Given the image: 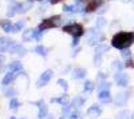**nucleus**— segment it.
I'll return each instance as SVG.
<instances>
[{
    "label": "nucleus",
    "mask_w": 134,
    "mask_h": 119,
    "mask_svg": "<svg viewBox=\"0 0 134 119\" xmlns=\"http://www.w3.org/2000/svg\"><path fill=\"white\" fill-rule=\"evenodd\" d=\"M134 43V32H118L111 40V46L118 50L129 48Z\"/></svg>",
    "instance_id": "f257e3e1"
},
{
    "label": "nucleus",
    "mask_w": 134,
    "mask_h": 119,
    "mask_svg": "<svg viewBox=\"0 0 134 119\" xmlns=\"http://www.w3.org/2000/svg\"><path fill=\"white\" fill-rule=\"evenodd\" d=\"M60 23H62V17L57 15V16H52V17L43 20V23L40 24L39 29H48V28H52V27H58Z\"/></svg>",
    "instance_id": "f03ea898"
},
{
    "label": "nucleus",
    "mask_w": 134,
    "mask_h": 119,
    "mask_svg": "<svg viewBox=\"0 0 134 119\" xmlns=\"http://www.w3.org/2000/svg\"><path fill=\"white\" fill-rule=\"evenodd\" d=\"M52 75H54L52 70H46V71H44L40 76H39V79H38V82H36V87H38V88L44 87V86H46V84L51 80Z\"/></svg>",
    "instance_id": "7ed1b4c3"
},
{
    "label": "nucleus",
    "mask_w": 134,
    "mask_h": 119,
    "mask_svg": "<svg viewBox=\"0 0 134 119\" xmlns=\"http://www.w3.org/2000/svg\"><path fill=\"white\" fill-rule=\"evenodd\" d=\"M63 31H64V32H67V34H71L72 36H78V38L83 35V28H82V26H79V24H70V26H64Z\"/></svg>",
    "instance_id": "20e7f679"
},
{
    "label": "nucleus",
    "mask_w": 134,
    "mask_h": 119,
    "mask_svg": "<svg viewBox=\"0 0 134 119\" xmlns=\"http://www.w3.org/2000/svg\"><path fill=\"white\" fill-rule=\"evenodd\" d=\"M16 46V43L12 40V39H9V38H0V51L4 52V51H11L14 47Z\"/></svg>",
    "instance_id": "39448f33"
},
{
    "label": "nucleus",
    "mask_w": 134,
    "mask_h": 119,
    "mask_svg": "<svg viewBox=\"0 0 134 119\" xmlns=\"http://www.w3.org/2000/svg\"><path fill=\"white\" fill-rule=\"evenodd\" d=\"M114 80H115V83H117L118 86H121V87H126V86L129 84V75L125 74V72H122V71L115 72Z\"/></svg>",
    "instance_id": "423d86ee"
},
{
    "label": "nucleus",
    "mask_w": 134,
    "mask_h": 119,
    "mask_svg": "<svg viewBox=\"0 0 134 119\" xmlns=\"http://www.w3.org/2000/svg\"><path fill=\"white\" fill-rule=\"evenodd\" d=\"M86 100H87V95H85V94H82V95H79V96H75V98L72 99V102H71L72 110H79L81 107L85 104Z\"/></svg>",
    "instance_id": "0eeeda50"
},
{
    "label": "nucleus",
    "mask_w": 134,
    "mask_h": 119,
    "mask_svg": "<svg viewBox=\"0 0 134 119\" xmlns=\"http://www.w3.org/2000/svg\"><path fill=\"white\" fill-rule=\"evenodd\" d=\"M34 104L38 106V109H39V111H38V119H46V116L48 115V110H47V106L44 104V102L43 100H38V102H35Z\"/></svg>",
    "instance_id": "6e6552de"
},
{
    "label": "nucleus",
    "mask_w": 134,
    "mask_h": 119,
    "mask_svg": "<svg viewBox=\"0 0 134 119\" xmlns=\"http://www.w3.org/2000/svg\"><path fill=\"white\" fill-rule=\"evenodd\" d=\"M127 99H129V94L125 92V91H122V92H118V94L115 95L114 103H115L117 106H126Z\"/></svg>",
    "instance_id": "1a4fd4ad"
},
{
    "label": "nucleus",
    "mask_w": 134,
    "mask_h": 119,
    "mask_svg": "<svg viewBox=\"0 0 134 119\" xmlns=\"http://www.w3.org/2000/svg\"><path fill=\"white\" fill-rule=\"evenodd\" d=\"M9 53L12 56H15V58H23V56H26V53H27V50L23 47V46H20V44H16L12 50L9 51Z\"/></svg>",
    "instance_id": "9d476101"
},
{
    "label": "nucleus",
    "mask_w": 134,
    "mask_h": 119,
    "mask_svg": "<svg viewBox=\"0 0 134 119\" xmlns=\"http://www.w3.org/2000/svg\"><path fill=\"white\" fill-rule=\"evenodd\" d=\"M100 114H102V109H100L98 104H93L91 107H88V110H87V116L91 118V119L100 116Z\"/></svg>",
    "instance_id": "9b49d317"
},
{
    "label": "nucleus",
    "mask_w": 134,
    "mask_h": 119,
    "mask_svg": "<svg viewBox=\"0 0 134 119\" xmlns=\"http://www.w3.org/2000/svg\"><path fill=\"white\" fill-rule=\"evenodd\" d=\"M103 39H105V36H103V34H100V32L98 31L95 35H93L91 38H88V46H98L100 41H103Z\"/></svg>",
    "instance_id": "f8f14e48"
},
{
    "label": "nucleus",
    "mask_w": 134,
    "mask_h": 119,
    "mask_svg": "<svg viewBox=\"0 0 134 119\" xmlns=\"http://www.w3.org/2000/svg\"><path fill=\"white\" fill-rule=\"evenodd\" d=\"M98 99H99L100 103H105V104L110 103L111 102V94H110V91H99Z\"/></svg>",
    "instance_id": "ddd939ff"
},
{
    "label": "nucleus",
    "mask_w": 134,
    "mask_h": 119,
    "mask_svg": "<svg viewBox=\"0 0 134 119\" xmlns=\"http://www.w3.org/2000/svg\"><path fill=\"white\" fill-rule=\"evenodd\" d=\"M32 5H34V3L31 2V0H28V2H24V3H21V4L16 5V7H18V12H19V14H26L27 11H30V9L32 8Z\"/></svg>",
    "instance_id": "4468645a"
},
{
    "label": "nucleus",
    "mask_w": 134,
    "mask_h": 119,
    "mask_svg": "<svg viewBox=\"0 0 134 119\" xmlns=\"http://www.w3.org/2000/svg\"><path fill=\"white\" fill-rule=\"evenodd\" d=\"M15 78H16V72L8 71V72L4 75V78H3V80H2V84H3V86H9L11 83L15 80Z\"/></svg>",
    "instance_id": "2eb2a0df"
},
{
    "label": "nucleus",
    "mask_w": 134,
    "mask_h": 119,
    "mask_svg": "<svg viewBox=\"0 0 134 119\" xmlns=\"http://www.w3.org/2000/svg\"><path fill=\"white\" fill-rule=\"evenodd\" d=\"M86 75H87V71L85 68H75L71 72L72 79H83V78H86Z\"/></svg>",
    "instance_id": "dca6fc26"
},
{
    "label": "nucleus",
    "mask_w": 134,
    "mask_h": 119,
    "mask_svg": "<svg viewBox=\"0 0 134 119\" xmlns=\"http://www.w3.org/2000/svg\"><path fill=\"white\" fill-rule=\"evenodd\" d=\"M7 70L11 71V72H20V71H23V64L20 62H12V63L8 64Z\"/></svg>",
    "instance_id": "f3484780"
},
{
    "label": "nucleus",
    "mask_w": 134,
    "mask_h": 119,
    "mask_svg": "<svg viewBox=\"0 0 134 119\" xmlns=\"http://www.w3.org/2000/svg\"><path fill=\"white\" fill-rule=\"evenodd\" d=\"M38 31H39V29H32V28H30V29L24 31V34H23V36H21V38H23L24 41H28V40H31L32 38H35V36H36Z\"/></svg>",
    "instance_id": "a211bd4d"
},
{
    "label": "nucleus",
    "mask_w": 134,
    "mask_h": 119,
    "mask_svg": "<svg viewBox=\"0 0 134 119\" xmlns=\"http://www.w3.org/2000/svg\"><path fill=\"white\" fill-rule=\"evenodd\" d=\"M125 68V64L122 63L121 60H118V59H115L113 63H111V70H113L114 72H119V71H122Z\"/></svg>",
    "instance_id": "6ab92c4d"
},
{
    "label": "nucleus",
    "mask_w": 134,
    "mask_h": 119,
    "mask_svg": "<svg viewBox=\"0 0 134 119\" xmlns=\"http://www.w3.org/2000/svg\"><path fill=\"white\" fill-rule=\"evenodd\" d=\"M109 50H110V47L109 46H106V44H98V46H95V55H105L106 52H109Z\"/></svg>",
    "instance_id": "aec40b11"
},
{
    "label": "nucleus",
    "mask_w": 134,
    "mask_h": 119,
    "mask_svg": "<svg viewBox=\"0 0 134 119\" xmlns=\"http://www.w3.org/2000/svg\"><path fill=\"white\" fill-rule=\"evenodd\" d=\"M94 87H95V84L91 82V80H86L85 82V86H83V94L85 95H88V94H91L93 92V90H94Z\"/></svg>",
    "instance_id": "412c9836"
},
{
    "label": "nucleus",
    "mask_w": 134,
    "mask_h": 119,
    "mask_svg": "<svg viewBox=\"0 0 134 119\" xmlns=\"http://www.w3.org/2000/svg\"><path fill=\"white\" fill-rule=\"evenodd\" d=\"M51 103H59L62 106L69 104V96H67V95H62V96H59V98H52Z\"/></svg>",
    "instance_id": "4be33fe9"
},
{
    "label": "nucleus",
    "mask_w": 134,
    "mask_h": 119,
    "mask_svg": "<svg viewBox=\"0 0 134 119\" xmlns=\"http://www.w3.org/2000/svg\"><path fill=\"white\" fill-rule=\"evenodd\" d=\"M110 88H111V83L107 80H102L98 84V92L99 91H110Z\"/></svg>",
    "instance_id": "5701e85b"
},
{
    "label": "nucleus",
    "mask_w": 134,
    "mask_h": 119,
    "mask_svg": "<svg viewBox=\"0 0 134 119\" xmlns=\"http://www.w3.org/2000/svg\"><path fill=\"white\" fill-rule=\"evenodd\" d=\"M35 52L38 53L39 56H47V53H48V50L44 47V46H42V44H39V46H36L35 47Z\"/></svg>",
    "instance_id": "b1692460"
},
{
    "label": "nucleus",
    "mask_w": 134,
    "mask_h": 119,
    "mask_svg": "<svg viewBox=\"0 0 134 119\" xmlns=\"http://www.w3.org/2000/svg\"><path fill=\"white\" fill-rule=\"evenodd\" d=\"M16 95H18V91L14 87H7L4 90V96L5 98H15Z\"/></svg>",
    "instance_id": "393cba45"
},
{
    "label": "nucleus",
    "mask_w": 134,
    "mask_h": 119,
    "mask_svg": "<svg viewBox=\"0 0 134 119\" xmlns=\"http://www.w3.org/2000/svg\"><path fill=\"white\" fill-rule=\"evenodd\" d=\"M130 116H131V114L127 110H122L115 115V119H130Z\"/></svg>",
    "instance_id": "a878e982"
},
{
    "label": "nucleus",
    "mask_w": 134,
    "mask_h": 119,
    "mask_svg": "<svg viewBox=\"0 0 134 119\" xmlns=\"http://www.w3.org/2000/svg\"><path fill=\"white\" fill-rule=\"evenodd\" d=\"M71 111H72L71 104H64V106L62 107V116H69V115L71 114Z\"/></svg>",
    "instance_id": "bb28decb"
},
{
    "label": "nucleus",
    "mask_w": 134,
    "mask_h": 119,
    "mask_svg": "<svg viewBox=\"0 0 134 119\" xmlns=\"http://www.w3.org/2000/svg\"><path fill=\"white\" fill-rule=\"evenodd\" d=\"M106 24H107V21H106L105 17H98V19L95 20V27H97V28H103Z\"/></svg>",
    "instance_id": "cd10ccee"
},
{
    "label": "nucleus",
    "mask_w": 134,
    "mask_h": 119,
    "mask_svg": "<svg viewBox=\"0 0 134 119\" xmlns=\"http://www.w3.org/2000/svg\"><path fill=\"white\" fill-rule=\"evenodd\" d=\"M121 55H122V58H124V59L130 60L131 59V51L129 48H124V50H121Z\"/></svg>",
    "instance_id": "c85d7f7f"
},
{
    "label": "nucleus",
    "mask_w": 134,
    "mask_h": 119,
    "mask_svg": "<svg viewBox=\"0 0 134 119\" xmlns=\"http://www.w3.org/2000/svg\"><path fill=\"white\" fill-rule=\"evenodd\" d=\"M24 26H26V21H24V20H19L18 23L14 26V32H19L20 29L24 28Z\"/></svg>",
    "instance_id": "c756f323"
},
{
    "label": "nucleus",
    "mask_w": 134,
    "mask_h": 119,
    "mask_svg": "<svg viewBox=\"0 0 134 119\" xmlns=\"http://www.w3.org/2000/svg\"><path fill=\"white\" fill-rule=\"evenodd\" d=\"M2 27H3V29L5 32H14V26L11 24V21H4V23L2 24Z\"/></svg>",
    "instance_id": "7c9ffc66"
},
{
    "label": "nucleus",
    "mask_w": 134,
    "mask_h": 119,
    "mask_svg": "<svg viewBox=\"0 0 134 119\" xmlns=\"http://www.w3.org/2000/svg\"><path fill=\"white\" fill-rule=\"evenodd\" d=\"M63 11H64V12H69V14H76V9H75V4H71V5L66 4V5L63 7Z\"/></svg>",
    "instance_id": "2f4dec72"
},
{
    "label": "nucleus",
    "mask_w": 134,
    "mask_h": 119,
    "mask_svg": "<svg viewBox=\"0 0 134 119\" xmlns=\"http://www.w3.org/2000/svg\"><path fill=\"white\" fill-rule=\"evenodd\" d=\"M19 106H20V102H19L18 99H15V98L11 99V102H9V109H11V110H18Z\"/></svg>",
    "instance_id": "473e14b6"
},
{
    "label": "nucleus",
    "mask_w": 134,
    "mask_h": 119,
    "mask_svg": "<svg viewBox=\"0 0 134 119\" xmlns=\"http://www.w3.org/2000/svg\"><path fill=\"white\" fill-rule=\"evenodd\" d=\"M16 12H18V7L16 5H11L8 8V11H7V16L8 17H12V16H15Z\"/></svg>",
    "instance_id": "72a5a7b5"
},
{
    "label": "nucleus",
    "mask_w": 134,
    "mask_h": 119,
    "mask_svg": "<svg viewBox=\"0 0 134 119\" xmlns=\"http://www.w3.org/2000/svg\"><path fill=\"white\" fill-rule=\"evenodd\" d=\"M98 2L97 0H93L91 3H88V4H86V9L87 11H94V9H97V7H98Z\"/></svg>",
    "instance_id": "f704fd0d"
},
{
    "label": "nucleus",
    "mask_w": 134,
    "mask_h": 119,
    "mask_svg": "<svg viewBox=\"0 0 134 119\" xmlns=\"http://www.w3.org/2000/svg\"><path fill=\"white\" fill-rule=\"evenodd\" d=\"M69 119H82V114L79 112V110H72Z\"/></svg>",
    "instance_id": "c9c22d12"
},
{
    "label": "nucleus",
    "mask_w": 134,
    "mask_h": 119,
    "mask_svg": "<svg viewBox=\"0 0 134 119\" xmlns=\"http://www.w3.org/2000/svg\"><path fill=\"white\" fill-rule=\"evenodd\" d=\"M58 86H59L60 88H63L64 91L69 90V83H67L64 79H59V80H58Z\"/></svg>",
    "instance_id": "e433bc0d"
},
{
    "label": "nucleus",
    "mask_w": 134,
    "mask_h": 119,
    "mask_svg": "<svg viewBox=\"0 0 134 119\" xmlns=\"http://www.w3.org/2000/svg\"><path fill=\"white\" fill-rule=\"evenodd\" d=\"M94 66L95 67H100V66H102V55H95L94 56Z\"/></svg>",
    "instance_id": "4c0bfd02"
},
{
    "label": "nucleus",
    "mask_w": 134,
    "mask_h": 119,
    "mask_svg": "<svg viewBox=\"0 0 134 119\" xmlns=\"http://www.w3.org/2000/svg\"><path fill=\"white\" fill-rule=\"evenodd\" d=\"M109 11V5H102L99 9H97V14H99V15H102V14H105V12H107Z\"/></svg>",
    "instance_id": "58836bf2"
},
{
    "label": "nucleus",
    "mask_w": 134,
    "mask_h": 119,
    "mask_svg": "<svg viewBox=\"0 0 134 119\" xmlns=\"http://www.w3.org/2000/svg\"><path fill=\"white\" fill-rule=\"evenodd\" d=\"M78 43H79V39H78V36H74V39L71 41V46L75 47V46H78Z\"/></svg>",
    "instance_id": "ea45409f"
},
{
    "label": "nucleus",
    "mask_w": 134,
    "mask_h": 119,
    "mask_svg": "<svg viewBox=\"0 0 134 119\" xmlns=\"http://www.w3.org/2000/svg\"><path fill=\"white\" fill-rule=\"evenodd\" d=\"M79 51H81V48H79V47H78V48H75V50H74V52L71 53V56H72V58H75V56L78 55V53H79Z\"/></svg>",
    "instance_id": "a19ab883"
},
{
    "label": "nucleus",
    "mask_w": 134,
    "mask_h": 119,
    "mask_svg": "<svg viewBox=\"0 0 134 119\" xmlns=\"http://www.w3.org/2000/svg\"><path fill=\"white\" fill-rule=\"evenodd\" d=\"M4 60H5V58H4L3 55H0V64H3V63H4Z\"/></svg>",
    "instance_id": "79ce46f5"
},
{
    "label": "nucleus",
    "mask_w": 134,
    "mask_h": 119,
    "mask_svg": "<svg viewBox=\"0 0 134 119\" xmlns=\"http://www.w3.org/2000/svg\"><path fill=\"white\" fill-rule=\"evenodd\" d=\"M99 78H100V79H105V78H106V74L100 72V74H99Z\"/></svg>",
    "instance_id": "37998d69"
},
{
    "label": "nucleus",
    "mask_w": 134,
    "mask_h": 119,
    "mask_svg": "<svg viewBox=\"0 0 134 119\" xmlns=\"http://www.w3.org/2000/svg\"><path fill=\"white\" fill-rule=\"evenodd\" d=\"M59 2H60V0H50L51 4H57V3H59Z\"/></svg>",
    "instance_id": "c03bdc74"
},
{
    "label": "nucleus",
    "mask_w": 134,
    "mask_h": 119,
    "mask_svg": "<svg viewBox=\"0 0 134 119\" xmlns=\"http://www.w3.org/2000/svg\"><path fill=\"white\" fill-rule=\"evenodd\" d=\"M124 3H131V2H134V0H122Z\"/></svg>",
    "instance_id": "a18cd8bd"
},
{
    "label": "nucleus",
    "mask_w": 134,
    "mask_h": 119,
    "mask_svg": "<svg viewBox=\"0 0 134 119\" xmlns=\"http://www.w3.org/2000/svg\"><path fill=\"white\" fill-rule=\"evenodd\" d=\"M130 119H134V111L131 112V116H130Z\"/></svg>",
    "instance_id": "49530a36"
},
{
    "label": "nucleus",
    "mask_w": 134,
    "mask_h": 119,
    "mask_svg": "<svg viewBox=\"0 0 134 119\" xmlns=\"http://www.w3.org/2000/svg\"><path fill=\"white\" fill-rule=\"evenodd\" d=\"M9 119H18V118H15V116H12V118H9Z\"/></svg>",
    "instance_id": "de8ad7c7"
},
{
    "label": "nucleus",
    "mask_w": 134,
    "mask_h": 119,
    "mask_svg": "<svg viewBox=\"0 0 134 119\" xmlns=\"http://www.w3.org/2000/svg\"><path fill=\"white\" fill-rule=\"evenodd\" d=\"M0 52H2V51H0Z\"/></svg>",
    "instance_id": "09e8293b"
}]
</instances>
